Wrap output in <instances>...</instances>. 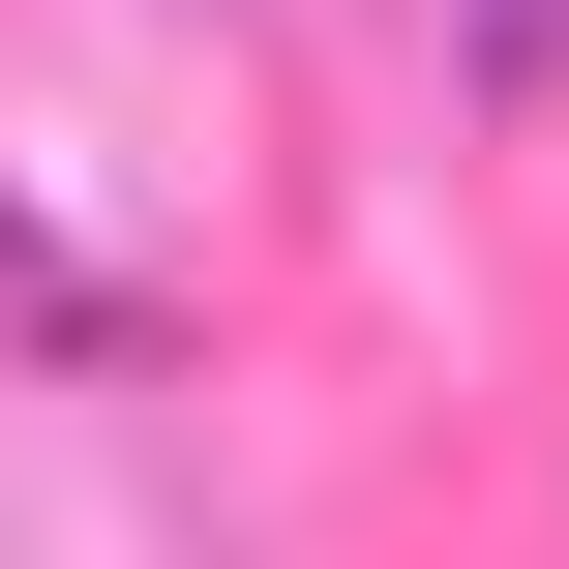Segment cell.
Returning a JSON list of instances; mask_svg holds the SVG:
<instances>
[]
</instances>
